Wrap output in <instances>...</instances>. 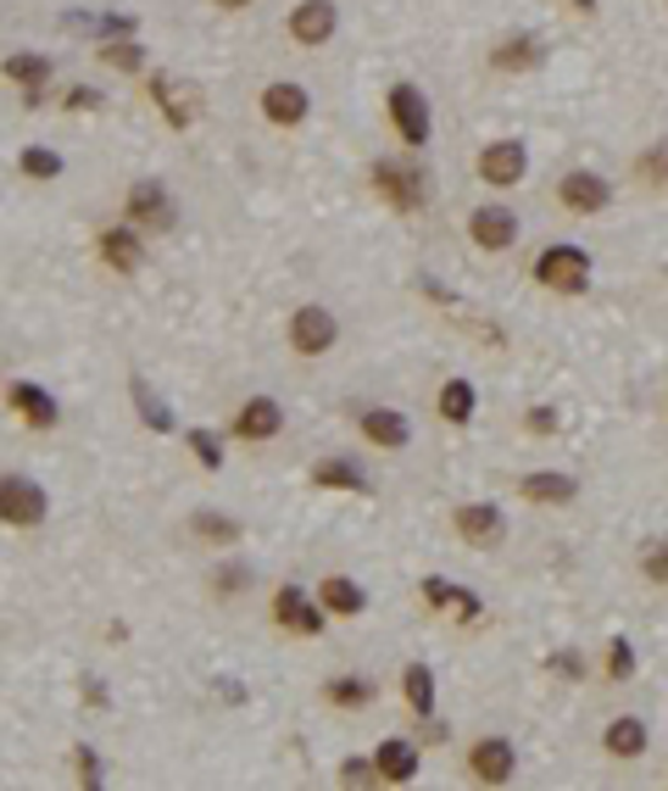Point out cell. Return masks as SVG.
Returning <instances> with one entry per match:
<instances>
[{
	"mask_svg": "<svg viewBox=\"0 0 668 791\" xmlns=\"http://www.w3.org/2000/svg\"><path fill=\"white\" fill-rule=\"evenodd\" d=\"M530 279L541 291H557V296H585L591 291V251H580V246H546L535 257Z\"/></svg>",
	"mask_w": 668,
	"mask_h": 791,
	"instance_id": "obj_1",
	"label": "cell"
},
{
	"mask_svg": "<svg viewBox=\"0 0 668 791\" xmlns=\"http://www.w3.org/2000/svg\"><path fill=\"white\" fill-rule=\"evenodd\" d=\"M368 178H373L379 201H391L396 212H418V207L429 201V178H423V168L407 162V157H379V162L368 168Z\"/></svg>",
	"mask_w": 668,
	"mask_h": 791,
	"instance_id": "obj_2",
	"label": "cell"
},
{
	"mask_svg": "<svg viewBox=\"0 0 668 791\" xmlns=\"http://www.w3.org/2000/svg\"><path fill=\"white\" fill-rule=\"evenodd\" d=\"M385 112H391V128L407 151H423L429 146V134H435V118H429V96L418 84H391V96H385Z\"/></svg>",
	"mask_w": 668,
	"mask_h": 791,
	"instance_id": "obj_3",
	"label": "cell"
},
{
	"mask_svg": "<svg viewBox=\"0 0 668 791\" xmlns=\"http://www.w3.org/2000/svg\"><path fill=\"white\" fill-rule=\"evenodd\" d=\"M45 514H51V496H45L39 480H28V474H0V524L39 530Z\"/></svg>",
	"mask_w": 668,
	"mask_h": 791,
	"instance_id": "obj_4",
	"label": "cell"
},
{
	"mask_svg": "<svg viewBox=\"0 0 668 791\" xmlns=\"http://www.w3.org/2000/svg\"><path fill=\"white\" fill-rule=\"evenodd\" d=\"M123 212H128L134 228H157V235L178 223V207H173V196H168V184H162V178H134V184H128V207H123Z\"/></svg>",
	"mask_w": 668,
	"mask_h": 791,
	"instance_id": "obj_5",
	"label": "cell"
},
{
	"mask_svg": "<svg viewBox=\"0 0 668 791\" xmlns=\"http://www.w3.org/2000/svg\"><path fill=\"white\" fill-rule=\"evenodd\" d=\"M341 341V323H334L329 307H296L290 312V351L296 357H323Z\"/></svg>",
	"mask_w": 668,
	"mask_h": 791,
	"instance_id": "obj_6",
	"label": "cell"
},
{
	"mask_svg": "<svg viewBox=\"0 0 668 791\" xmlns=\"http://www.w3.org/2000/svg\"><path fill=\"white\" fill-rule=\"evenodd\" d=\"M468 240L480 251H512L518 246V212L502 207V201H485L468 212Z\"/></svg>",
	"mask_w": 668,
	"mask_h": 791,
	"instance_id": "obj_7",
	"label": "cell"
},
{
	"mask_svg": "<svg viewBox=\"0 0 668 791\" xmlns=\"http://www.w3.org/2000/svg\"><path fill=\"white\" fill-rule=\"evenodd\" d=\"M468 775L480 780V786H512V775H518L512 741H507V736H480V741L468 747Z\"/></svg>",
	"mask_w": 668,
	"mask_h": 791,
	"instance_id": "obj_8",
	"label": "cell"
},
{
	"mask_svg": "<svg viewBox=\"0 0 668 791\" xmlns=\"http://www.w3.org/2000/svg\"><path fill=\"white\" fill-rule=\"evenodd\" d=\"M523 173H530L523 139H491L480 151V184H491V190H512V184H523Z\"/></svg>",
	"mask_w": 668,
	"mask_h": 791,
	"instance_id": "obj_9",
	"label": "cell"
},
{
	"mask_svg": "<svg viewBox=\"0 0 668 791\" xmlns=\"http://www.w3.org/2000/svg\"><path fill=\"white\" fill-rule=\"evenodd\" d=\"M151 101L162 107V118H168L173 128H189V123L207 112L201 89H196V84H184V78H173V73H157V78H151Z\"/></svg>",
	"mask_w": 668,
	"mask_h": 791,
	"instance_id": "obj_10",
	"label": "cell"
},
{
	"mask_svg": "<svg viewBox=\"0 0 668 791\" xmlns=\"http://www.w3.org/2000/svg\"><path fill=\"white\" fill-rule=\"evenodd\" d=\"M451 524H457V535L468 546H480V552H491V546L507 541V519H502L496 502H462L457 514H451Z\"/></svg>",
	"mask_w": 668,
	"mask_h": 791,
	"instance_id": "obj_11",
	"label": "cell"
},
{
	"mask_svg": "<svg viewBox=\"0 0 668 791\" xmlns=\"http://www.w3.org/2000/svg\"><path fill=\"white\" fill-rule=\"evenodd\" d=\"M557 201L574 212V218H596V212L613 201V190H607V178H602V173L574 168V173H562V178H557Z\"/></svg>",
	"mask_w": 668,
	"mask_h": 791,
	"instance_id": "obj_12",
	"label": "cell"
},
{
	"mask_svg": "<svg viewBox=\"0 0 668 791\" xmlns=\"http://www.w3.org/2000/svg\"><path fill=\"white\" fill-rule=\"evenodd\" d=\"M307 112H312L307 84H296V78H273V84L262 89V118H268L273 128H296V123H307Z\"/></svg>",
	"mask_w": 668,
	"mask_h": 791,
	"instance_id": "obj_13",
	"label": "cell"
},
{
	"mask_svg": "<svg viewBox=\"0 0 668 791\" xmlns=\"http://www.w3.org/2000/svg\"><path fill=\"white\" fill-rule=\"evenodd\" d=\"M7 401H12V412L23 418L28 430H57V424H62L57 396L45 391V385H34V380H12V385H7Z\"/></svg>",
	"mask_w": 668,
	"mask_h": 791,
	"instance_id": "obj_14",
	"label": "cell"
},
{
	"mask_svg": "<svg viewBox=\"0 0 668 791\" xmlns=\"http://www.w3.org/2000/svg\"><path fill=\"white\" fill-rule=\"evenodd\" d=\"M334 28H341V12H334V0H301V7H290V39L307 45V51L329 45Z\"/></svg>",
	"mask_w": 668,
	"mask_h": 791,
	"instance_id": "obj_15",
	"label": "cell"
},
{
	"mask_svg": "<svg viewBox=\"0 0 668 791\" xmlns=\"http://www.w3.org/2000/svg\"><path fill=\"white\" fill-rule=\"evenodd\" d=\"M95 251H101V262L112 273H139L146 268V246H139V228L134 223H117V228H101V240H95Z\"/></svg>",
	"mask_w": 668,
	"mask_h": 791,
	"instance_id": "obj_16",
	"label": "cell"
},
{
	"mask_svg": "<svg viewBox=\"0 0 668 791\" xmlns=\"http://www.w3.org/2000/svg\"><path fill=\"white\" fill-rule=\"evenodd\" d=\"M357 430H362V441L379 446V452H407V441H412V424H407L396 407H362Z\"/></svg>",
	"mask_w": 668,
	"mask_h": 791,
	"instance_id": "obj_17",
	"label": "cell"
},
{
	"mask_svg": "<svg viewBox=\"0 0 668 791\" xmlns=\"http://www.w3.org/2000/svg\"><path fill=\"white\" fill-rule=\"evenodd\" d=\"M323 608H318V602H307L296 585H284L279 596H273V625L279 630H290V635H323Z\"/></svg>",
	"mask_w": 668,
	"mask_h": 791,
	"instance_id": "obj_18",
	"label": "cell"
},
{
	"mask_svg": "<svg viewBox=\"0 0 668 791\" xmlns=\"http://www.w3.org/2000/svg\"><path fill=\"white\" fill-rule=\"evenodd\" d=\"M279 430H284V407L273 396H251L240 412H234V424H228L234 441H273Z\"/></svg>",
	"mask_w": 668,
	"mask_h": 791,
	"instance_id": "obj_19",
	"label": "cell"
},
{
	"mask_svg": "<svg viewBox=\"0 0 668 791\" xmlns=\"http://www.w3.org/2000/svg\"><path fill=\"white\" fill-rule=\"evenodd\" d=\"M0 73H7V78L23 89L28 107H39V101H45V84H51V57H39V51H12L7 62H0Z\"/></svg>",
	"mask_w": 668,
	"mask_h": 791,
	"instance_id": "obj_20",
	"label": "cell"
},
{
	"mask_svg": "<svg viewBox=\"0 0 668 791\" xmlns=\"http://www.w3.org/2000/svg\"><path fill=\"white\" fill-rule=\"evenodd\" d=\"M518 496L535 502V507H562V502L580 496V480L574 474H557V469H535V474L518 480Z\"/></svg>",
	"mask_w": 668,
	"mask_h": 791,
	"instance_id": "obj_21",
	"label": "cell"
},
{
	"mask_svg": "<svg viewBox=\"0 0 668 791\" xmlns=\"http://www.w3.org/2000/svg\"><path fill=\"white\" fill-rule=\"evenodd\" d=\"M418 764H423L418 747H412V741H401V736H385L373 747V769H379V780H385V786H407L418 775Z\"/></svg>",
	"mask_w": 668,
	"mask_h": 791,
	"instance_id": "obj_22",
	"label": "cell"
},
{
	"mask_svg": "<svg viewBox=\"0 0 668 791\" xmlns=\"http://www.w3.org/2000/svg\"><path fill=\"white\" fill-rule=\"evenodd\" d=\"M312 485H318V491L368 496V469H362L357 457H323V462H312Z\"/></svg>",
	"mask_w": 668,
	"mask_h": 791,
	"instance_id": "obj_23",
	"label": "cell"
},
{
	"mask_svg": "<svg viewBox=\"0 0 668 791\" xmlns=\"http://www.w3.org/2000/svg\"><path fill=\"white\" fill-rule=\"evenodd\" d=\"M318 608L334 619H357L368 608V591L351 574H329V580H318Z\"/></svg>",
	"mask_w": 668,
	"mask_h": 791,
	"instance_id": "obj_24",
	"label": "cell"
},
{
	"mask_svg": "<svg viewBox=\"0 0 668 791\" xmlns=\"http://www.w3.org/2000/svg\"><path fill=\"white\" fill-rule=\"evenodd\" d=\"M541 62H546V45L535 34H507V39H496V51H491L496 73H530Z\"/></svg>",
	"mask_w": 668,
	"mask_h": 791,
	"instance_id": "obj_25",
	"label": "cell"
},
{
	"mask_svg": "<svg viewBox=\"0 0 668 791\" xmlns=\"http://www.w3.org/2000/svg\"><path fill=\"white\" fill-rule=\"evenodd\" d=\"M646 719H635V714H624V719H613L607 730H602V747H607V758H618V764H635V758H646Z\"/></svg>",
	"mask_w": 668,
	"mask_h": 791,
	"instance_id": "obj_26",
	"label": "cell"
},
{
	"mask_svg": "<svg viewBox=\"0 0 668 791\" xmlns=\"http://www.w3.org/2000/svg\"><path fill=\"white\" fill-rule=\"evenodd\" d=\"M423 602L429 608H441V614H451V619H480V596H468V591H457L451 580H441V574H429L423 580Z\"/></svg>",
	"mask_w": 668,
	"mask_h": 791,
	"instance_id": "obj_27",
	"label": "cell"
},
{
	"mask_svg": "<svg viewBox=\"0 0 668 791\" xmlns=\"http://www.w3.org/2000/svg\"><path fill=\"white\" fill-rule=\"evenodd\" d=\"M401 691H407V708L418 719L435 714V669H429V664H407L401 669Z\"/></svg>",
	"mask_w": 668,
	"mask_h": 791,
	"instance_id": "obj_28",
	"label": "cell"
},
{
	"mask_svg": "<svg viewBox=\"0 0 668 791\" xmlns=\"http://www.w3.org/2000/svg\"><path fill=\"white\" fill-rule=\"evenodd\" d=\"M189 535H201V541H212V546H234V541H246L240 519L212 514V507H201V514H189Z\"/></svg>",
	"mask_w": 668,
	"mask_h": 791,
	"instance_id": "obj_29",
	"label": "cell"
},
{
	"mask_svg": "<svg viewBox=\"0 0 668 791\" xmlns=\"http://www.w3.org/2000/svg\"><path fill=\"white\" fill-rule=\"evenodd\" d=\"M435 407H441L446 424H468L473 407H480V396H473V385H468V380H446V385H441V396H435Z\"/></svg>",
	"mask_w": 668,
	"mask_h": 791,
	"instance_id": "obj_30",
	"label": "cell"
},
{
	"mask_svg": "<svg viewBox=\"0 0 668 791\" xmlns=\"http://www.w3.org/2000/svg\"><path fill=\"white\" fill-rule=\"evenodd\" d=\"M17 173H23V178H34V184H51V178H62V173H67V162H62L57 151H45V146H23Z\"/></svg>",
	"mask_w": 668,
	"mask_h": 791,
	"instance_id": "obj_31",
	"label": "cell"
},
{
	"mask_svg": "<svg viewBox=\"0 0 668 791\" xmlns=\"http://www.w3.org/2000/svg\"><path fill=\"white\" fill-rule=\"evenodd\" d=\"M323 696H329L334 708H362V703H373V680H362V675H334L323 685Z\"/></svg>",
	"mask_w": 668,
	"mask_h": 791,
	"instance_id": "obj_32",
	"label": "cell"
},
{
	"mask_svg": "<svg viewBox=\"0 0 668 791\" xmlns=\"http://www.w3.org/2000/svg\"><path fill=\"white\" fill-rule=\"evenodd\" d=\"M95 57H101L107 67H117V73H139V67H146V45H139V39H107Z\"/></svg>",
	"mask_w": 668,
	"mask_h": 791,
	"instance_id": "obj_33",
	"label": "cell"
},
{
	"mask_svg": "<svg viewBox=\"0 0 668 791\" xmlns=\"http://www.w3.org/2000/svg\"><path fill=\"white\" fill-rule=\"evenodd\" d=\"M128 391H134V401H139V418H146V430L168 435V430H173V412H168V407H162V401H157V396L146 391V380H134Z\"/></svg>",
	"mask_w": 668,
	"mask_h": 791,
	"instance_id": "obj_34",
	"label": "cell"
},
{
	"mask_svg": "<svg viewBox=\"0 0 668 791\" xmlns=\"http://www.w3.org/2000/svg\"><path fill=\"white\" fill-rule=\"evenodd\" d=\"M630 675H635V646H630L624 635H613V641H607V680L624 685Z\"/></svg>",
	"mask_w": 668,
	"mask_h": 791,
	"instance_id": "obj_35",
	"label": "cell"
},
{
	"mask_svg": "<svg viewBox=\"0 0 668 791\" xmlns=\"http://www.w3.org/2000/svg\"><path fill=\"white\" fill-rule=\"evenodd\" d=\"M641 574H646V585H668V541L641 546Z\"/></svg>",
	"mask_w": 668,
	"mask_h": 791,
	"instance_id": "obj_36",
	"label": "cell"
},
{
	"mask_svg": "<svg viewBox=\"0 0 668 791\" xmlns=\"http://www.w3.org/2000/svg\"><path fill=\"white\" fill-rule=\"evenodd\" d=\"M635 173H641L646 184H668V139H657L652 151L635 157Z\"/></svg>",
	"mask_w": 668,
	"mask_h": 791,
	"instance_id": "obj_37",
	"label": "cell"
},
{
	"mask_svg": "<svg viewBox=\"0 0 668 791\" xmlns=\"http://www.w3.org/2000/svg\"><path fill=\"white\" fill-rule=\"evenodd\" d=\"M189 452H196L207 469H223V441H218V430H189Z\"/></svg>",
	"mask_w": 668,
	"mask_h": 791,
	"instance_id": "obj_38",
	"label": "cell"
},
{
	"mask_svg": "<svg viewBox=\"0 0 668 791\" xmlns=\"http://www.w3.org/2000/svg\"><path fill=\"white\" fill-rule=\"evenodd\" d=\"M73 764H78V780L95 791V786H101V758H95V747H89V741H78V747H73Z\"/></svg>",
	"mask_w": 668,
	"mask_h": 791,
	"instance_id": "obj_39",
	"label": "cell"
},
{
	"mask_svg": "<svg viewBox=\"0 0 668 791\" xmlns=\"http://www.w3.org/2000/svg\"><path fill=\"white\" fill-rule=\"evenodd\" d=\"M246 580H251V569H246V564H228V569H218V574H212L218 596H234V591H240Z\"/></svg>",
	"mask_w": 668,
	"mask_h": 791,
	"instance_id": "obj_40",
	"label": "cell"
},
{
	"mask_svg": "<svg viewBox=\"0 0 668 791\" xmlns=\"http://www.w3.org/2000/svg\"><path fill=\"white\" fill-rule=\"evenodd\" d=\"M523 424H530V435H552V430H557V407H530V418H523Z\"/></svg>",
	"mask_w": 668,
	"mask_h": 791,
	"instance_id": "obj_41",
	"label": "cell"
},
{
	"mask_svg": "<svg viewBox=\"0 0 668 791\" xmlns=\"http://www.w3.org/2000/svg\"><path fill=\"white\" fill-rule=\"evenodd\" d=\"M67 107H73V112H95V107H101V89H89V84L67 89Z\"/></svg>",
	"mask_w": 668,
	"mask_h": 791,
	"instance_id": "obj_42",
	"label": "cell"
},
{
	"mask_svg": "<svg viewBox=\"0 0 668 791\" xmlns=\"http://www.w3.org/2000/svg\"><path fill=\"white\" fill-rule=\"evenodd\" d=\"M351 786H362V780H379V769H373V758H346V769H341Z\"/></svg>",
	"mask_w": 668,
	"mask_h": 791,
	"instance_id": "obj_43",
	"label": "cell"
},
{
	"mask_svg": "<svg viewBox=\"0 0 668 791\" xmlns=\"http://www.w3.org/2000/svg\"><path fill=\"white\" fill-rule=\"evenodd\" d=\"M552 669H562V680H580V653H552Z\"/></svg>",
	"mask_w": 668,
	"mask_h": 791,
	"instance_id": "obj_44",
	"label": "cell"
},
{
	"mask_svg": "<svg viewBox=\"0 0 668 791\" xmlns=\"http://www.w3.org/2000/svg\"><path fill=\"white\" fill-rule=\"evenodd\" d=\"M212 7H218V12H246L251 0H212Z\"/></svg>",
	"mask_w": 668,
	"mask_h": 791,
	"instance_id": "obj_45",
	"label": "cell"
}]
</instances>
